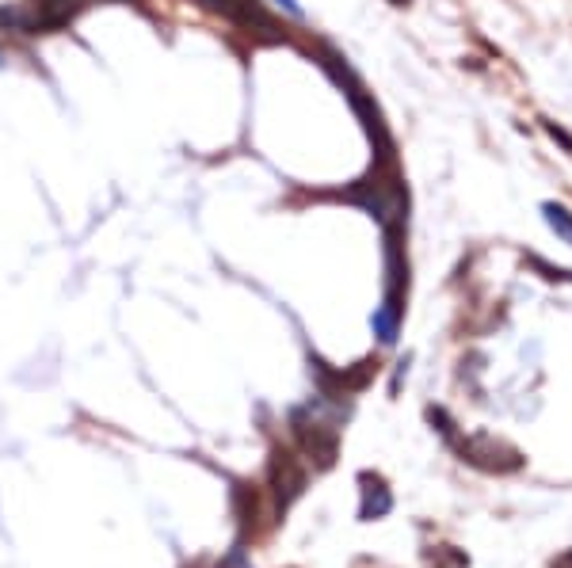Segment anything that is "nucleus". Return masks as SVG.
Returning a JSON list of instances; mask_svg holds the SVG:
<instances>
[{
    "mask_svg": "<svg viewBox=\"0 0 572 568\" xmlns=\"http://www.w3.org/2000/svg\"><path fill=\"white\" fill-rule=\"evenodd\" d=\"M306 481H309V473L294 450H271L267 488H271V500H275V515H283V511L306 492Z\"/></svg>",
    "mask_w": 572,
    "mask_h": 568,
    "instance_id": "nucleus-1",
    "label": "nucleus"
},
{
    "mask_svg": "<svg viewBox=\"0 0 572 568\" xmlns=\"http://www.w3.org/2000/svg\"><path fill=\"white\" fill-rule=\"evenodd\" d=\"M210 8L214 12H222L229 23H237V27H245V31H275V23L267 16L264 8H260V0H210Z\"/></svg>",
    "mask_w": 572,
    "mask_h": 568,
    "instance_id": "nucleus-5",
    "label": "nucleus"
},
{
    "mask_svg": "<svg viewBox=\"0 0 572 568\" xmlns=\"http://www.w3.org/2000/svg\"><path fill=\"white\" fill-rule=\"evenodd\" d=\"M531 267H538L546 279H557V283H565V279H572V271H561V267H550L546 260H538V256H531Z\"/></svg>",
    "mask_w": 572,
    "mask_h": 568,
    "instance_id": "nucleus-9",
    "label": "nucleus"
},
{
    "mask_svg": "<svg viewBox=\"0 0 572 568\" xmlns=\"http://www.w3.org/2000/svg\"><path fill=\"white\" fill-rule=\"evenodd\" d=\"M553 568H572V549H565L561 557H553Z\"/></svg>",
    "mask_w": 572,
    "mask_h": 568,
    "instance_id": "nucleus-12",
    "label": "nucleus"
},
{
    "mask_svg": "<svg viewBox=\"0 0 572 568\" xmlns=\"http://www.w3.org/2000/svg\"><path fill=\"white\" fill-rule=\"evenodd\" d=\"M275 4H279V8H283L286 16H294V20H302V16H306V12H302V4H298V0H275Z\"/></svg>",
    "mask_w": 572,
    "mask_h": 568,
    "instance_id": "nucleus-11",
    "label": "nucleus"
},
{
    "mask_svg": "<svg viewBox=\"0 0 572 568\" xmlns=\"http://www.w3.org/2000/svg\"><path fill=\"white\" fill-rule=\"evenodd\" d=\"M229 500H233V515H237L241 538L256 534V530H260V519H264V488L252 485V481H237L233 492H229Z\"/></svg>",
    "mask_w": 572,
    "mask_h": 568,
    "instance_id": "nucleus-4",
    "label": "nucleus"
},
{
    "mask_svg": "<svg viewBox=\"0 0 572 568\" xmlns=\"http://www.w3.org/2000/svg\"><path fill=\"white\" fill-rule=\"evenodd\" d=\"M0 65H4V50H0Z\"/></svg>",
    "mask_w": 572,
    "mask_h": 568,
    "instance_id": "nucleus-14",
    "label": "nucleus"
},
{
    "mask_svg": "<svg viewBox=\"0 0 572 568\" xmlns=\"http://www.w3.org/2000/svg\"><path fill=\"white\" fill-rule=\"evenodd\" d=\"M542 214H546V225L561 237L565 244H572V210L561 203H542Z\"/></svg>",
    "mask_w": 572,
    "mask_h": 568,
    "instance_id": "nucleus-8",
    "label": "nucleus"
},
{
    "mask_svg": "<svg viewBox=\"0 0 572 568\" xmlns=\"http://www.w3.org/2000/svg\"><path fill=\"white\" fill-rule=\"evenodd\" d=\"M542 126H546V134H550L553 142H561V145H565V149L572 153V134H569V130H561L557 122H542Z\"/></svg>",
    "mask_w": 572,
    "mask_h": 568,
    "instance_id": "nucleus-10",
    "label": "nucleus"
},
{
    "mask_svg": "<svg viewBox=\"0 0 572 568\" xmlns=\"http://www.w3.org/2000/svg\"><path fill=\"white\" fill-rule=\"evenodd\" d=\"M359 492H363V508H359V515L363 519H382V515H389V508H393V496H389L386 481L378 477V473H359Z\"/></svg>",
    "mask_w": 572,
    "mask_h": 568,
    "instance_id": "nucleus-6",
    "label": "nucleus"
},
{
    "mask_svg": "<svg viewBox=\"0 0 572 568\" xmlns=\"http://www.w3.org/2000/svg\"><path fill=\"white\" fill-rule=\"evenodd\" d=\"M389 4H397V8H409L412 0H389Z\"/></svg>",
    "mask_w": 572,
    "mask_h": 568,
    "instance_id": "nucleus-13",
    "label": "nucleus"
},
{
    "mask_svg": "<svg viewBox=\"0 0 572 568\" xmlns=\"http://www.w3.org/2000/svg\"><path fill=\"white\" fill-rule=\"evenodd\" d=\"M290 431H294V439H298V450H302L317 469H328L336 462V454H340L336 427L321 424V420H306V412H294V416H290Z\"/></svg>",
    "mask_w": 572,
    "mask_h": 568,
    "instance_id": "nucleus-2",
    "label": "nucleus"
},
{
    "mask_svg": "<svg viewBox=\"0 0 572 568\" xmlns=\"http://www.w3.org/2000/svg\"><path fill=\"white\" fill-rule=\"evenodd\" d=\"M458 454H462V462L485 469V473H515L523 466V454L500 439H492V435H473L458 447Z\"/></svg>",
    "mask_w": 572,
    "mask_h": 568,
    "instance_id": "nucleus-3",
    "label": "nucleus"
},
{
    "mask_svg": "<svg viewBox=\"0 0 572 568\" xmlns=\"http://www.w3.org/2000/svg\"><path fill=\"white\" fill-rule=\"evenodd\" d=\"M0 31H16V35H39V8L35 0H12L0 8Z\"/></svg>",
    "mask_w": 572,
    "mask_h": 568,
    "instance_id": "nucleus-7",
    "label": "nucleus"
}]
</instances>
